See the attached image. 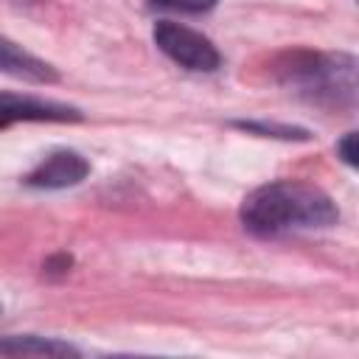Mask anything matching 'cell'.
Listing matches in <instances>:
<instances>
[{
	"label": "cell",
	"mask_w": 359,
	"mask_h": 359,
	"mask_svg": "<svg viewBox=\"0 0 359 359\" xmlns=\"http://www.w3.org/2000/svg\"><path fill=\"white\" fill-rule=\"evenodd\" d=\"M339 210L331 196L309 182H269L255 188L241 202V222L255 236H278L286 230L331 227L337 224Z\"/></svg>",
	"instance_id": "obj_1"
},
{
	"label": "cell",
	"mask_w": 359,
	"mask_h": 359,
	"mask_svg": "<svg viewBox=\"0 0 359 359\" xmlns=\"http://www.w3.org/2000/svg\"><path fill=\"white\" fill-rule=\"evenodd\" d=\"M286 79L311 93L317 101H353L356 79L351 56H317V53H294L283 67Z\"/></svg>",
	"instance_id": "obj_2"
},
{
	"label": "cell",
	"mask_w": 359,
	"mask_h": 359,
	"mask_svg": "<svg viewBox=\"0 0 359 359\" xmlns=\"http://www.w3.org/2000/svg\"><path fill=\"white\" fill-rule=\"evenodd\" d=\"M154 45L174 59L177 65L188 67V70H216L219 67V50L213 48V42L208 36H202L199 31L182 25V22H171V20H160L154 25Z\"/></svg>",
	"instance_id": "obj_3"
},
{
	"label": "cell",
	"mask_w": 359,
	"mask_h": 359,
	"mask_svg": "<svg viewBox=\"0 0 359 359\" xmlns=\"http://www.w3.org/2000/svg\"><path fill=\"white\" fill-rule=\"evenodd\" d=\"M90 171V163L76 154V151H53L48 154L28 177L25 182L34 185V188H48V191H56V188H70V185H79Z\"/></svg>",
	"instance_id": "obj_4"
},
{
	"label": "cell",
	"mask_w": 359,
	"mask_h": 359,
	"mask_svg": "<svg viewBox=\"0 0 359 359\" xmlns=\"http://www.w3.org/2000/svg\"><path fill=\"white\" fill-rule=\"evenodd\" d=\"M0 118L6 123H11V121H79L81 115H79V109H73L67 104L0 93Z\"/></svg>",
	"instance_id": "obj_5"
},
{
	"label": "cell",
	"mask_w": 359,
	"mask_h": 359,
	"mask_svg": "<svg viewBox=\"0 0 359 359\" xmlns=\"http://www.w3.org/2000/svg\"><path fill=\"white\" fill-rule=\"evenodd\" d=\"M0 70H6V73L14 76V79L34 81V84H50V81L59 79L56 70H53L48 62L36 59L34 53L22 50L20 45H14V42L6 39V36H0Z\"/></svg>",
	"instance_id": "obj_6"
},
{
	"label": "cell",
	"mask_w": 359,
	"mask_h": 359,
	"mask_svg": "<svg viewBox=\"0 0 359 359\" xmlns=\"http://www.w3.org/2000/svg\"><path fill=\"white\" fill-rule=\"evenodd\" d=\"M0 353H11V356H70L79 353L73 345L59 342V339H42V337H11L0 342Z\"/></svg>",
	"instance_id": "obj_7"
},
{
	"label": "cell",
	"mask_w": 359,
	"mask_h": 359,
	"mask_svg": "<svg viewBox=\"0 0 359 359\" xmlns=\"http://www.w3.org/2000/svg\"><path fill=\"white\" fill-rule=\"evenodd\" d=\"M236 126H238V129H244V132H258V135H266V137H283V140H306V137H309V132H306V129H297V126H280V123L238 121Z\"/></svg>",
	"instance_id": "obj_8"
},
{
	"label": "cell",
	"mask_w": 359,
	"mask_h": 359,
	"mask_svg": "<svg viewBox=\"0 0 359 359\" xmlns=\"http://www.w3.org/2000/svg\"><path fill=\"white\" fill-rule=\"evenodd\" d=\"M154 8H171V11H185V14H199L216 6V0H146Z\"/></svg>",
	"instance_id": "obj_9"
},
{
	"label": "cell",
	"mask_w": 359,
	"mask_h": 359,
	"mask_svg": "<svg viewBox=\"0 0 359 359\" xmlns=\"http://www.w3.org/2000/svg\"><path fill=\"white\" fill-rule=\"evenodd\" d=\"M337 151H339V157H342L348 165H356V132H348V135L337 143Z\"/></svg>",
	"instance_id": "obj_10"
},
{
	"label": "cell",
	"mask_w": 359,
	"mask_h": 359,
	"mask_svg": "<svg viewBox=\"0 0 359 359\" xmlns=\"http://www.w3.org/2000/svg\"><path fill=\"white\" fill-rule=\"evenodd\" d=\"M6 126H8V123H6V121H3V118H0V129H6Z\"/></svg>",
	"instance_id": "obj_11"
}]
</instances>
